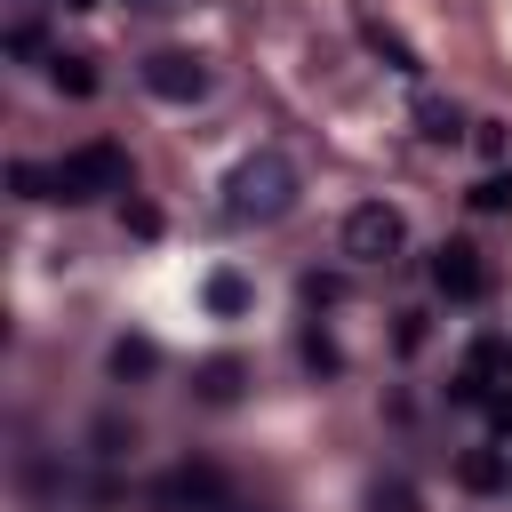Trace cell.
I'll return each instance as SVG.
<instances>
[{
	"mask_svg": "<svg viewBox=\"0 0 512 512\" xmlns=\"http://www.w3.org/2000/svg\"><path fill=\"white\" fill-rule=\"evenodd\" d=\"M296 208V160L280 144H256L248 160H232L224 176V216L232 224H280Z\"/></svg>",
	"mask_w": 512,
	"mask_h": 512,
	"instance_id": "6da1fadb",
	"label": "cell"
},
{
	"mask_svg": "<svg viewBox=\"0 0 512 512\" xmlns=\"http://www.w3.org/2000/svg\"><path fill=\"white\" fill-rule=\"evenodd\" d=\"M136 184V168H128V152L112 144V136H96V144H72L64 160H56V200L64 208H88V200H104V192H128Z\"/></svg>",
	"mask_w": 512,
	"mask_h": 512,
	"instance_id": "7a4b0ae2",
	"label": "cell"
},
{
	"mask_svg": "<svg viewBox=\"0 0 512 512\" xmlns=\"http://www.w3.org/2000/svg\"><path fill=\"white\" fill-rule=\"evenodd\" d=\"M408 248V216L392 208V200H360L352 216H344V256L352 264H392Z\"/></svg>",
	"mask_w": 512,
	"mask_h": 512,
	"instance_id": "3957f363",
	"label": "cell"
},
{
	"mask_svg": "<svg viewBox=\"0 0 512 512\" xmlns=\"http://www.w3.org/2000/svg\"><path fill=\"white\" fill-rule=\"evenodd\" d=\"M504 392H512V336H480V344L464 352V368H456L448 400H464V408H488V400H504Z\"/></svg>",
	"mask_w": 512,
	"mask_h": 512,
	"instance_id": "277c9868",
	"label": "cell"
},
{
	"mask_svg": "<svg viewBox=\"0 0 512 512\" xmlns=\"http://www.w3.org/2000/svg\"><path fill=\"white\" fill-rule=\"evenodd\" d=\"M144 504H152V512H232V488H224V472H208V464H176V472L152 480Z\"/></svg>",
	"mask_w": 512,
	"mask_h": 512,
	"instance_id": "5b68a950",
	"label": "cell"
},
{
	"mask_svg": "<svg viewBox=\"0 0 512 512\" xmlns=\"http://www.w3.org/2000/svg\"><path fill=\"white\" fill-rule=\"evenodd\" d=\"M144 88H152L160 104H200V96H208V56H192V48H152V56H144Z\"/></svg>",
	"mask_w": 512,
	"mask_h": 512,
	"instance_id": "8992f818",
	"label": "cell"
},
{
	"mask_svg": "<svg viewBox=\"0 0 512 512\" xmlns=\"http://www.w3.org/2000/svg\"><path fill=\"white\" fill-rule=\"evenodd\" d=\"M432 288H440L448 304H480V296H488V256H480L472 240H440V248H432Z\"/></svg>",
	"mask_w": 512,
	"mask_h": 512,
	"instance_id": "52a82bcc",
	"label": "cell"
},
{
	"mask_svg": "<svg viewBox=\"0 0 512 512\" xmlns=\"http://www.w3.org/2000/svg\"><path fill=\"white\" fill-rule=\"evenodd\" d=\"M240 384H248V360H240V352H208V360L192 368V392H200L208 408H232Z\"/></svg>",
	"mask_w": 512,
	"mask_h": 512,
	"instance_id": "ba28073f",
	"label": "cell"
},
{
	"mask_svg": "<svg viewBox=\"0 0 512 512\" xmlns=\"http://www.w3.org/2000/svg\"><path fill=\"white\" fill-rule=\"evenodd\" d=\"M456 480H464L472 496H496V488H512V456H504L496 440H480V448L456 456Z\"/></svg>",
	"mask_w": 512,
	"mask_h": 512,
	"instance_id": "9c48e42d",
	"label": "cell"
},
{
	"mask_svg": "<svg viewBox=\"0 0 512 512\" xmlns=\"http://www.w3.org/2000/svg\"><path fill=\"white\" fill-rule=\"evenodd\" d=\"M112 376H120V384H152V376H160V344H152V336H120V344H112Z\"/></svg>",
	"mask_w": 512,
	"mask_h": 512,
	"instance_id": "30bf717a",
	"label": "cell"
},
{
	"mask_svg": "<svg viewBox=\"0 0 512 512\" xmlns=\"http://www.w3.org/2000/svg\"><path fill=\"white\" fill-rule=\"evenodd\" d=\"M48 80H56L64 96H96V56H80V48H56V56H48Z\"/></svg>",
	"mask_w": 512,
	"mask_h": 512,
	"instance_id": "8fae6325",
	"label": "cell"
},
{
	"mask_svg": "<svg viewBox=\"0 0 512 512\" xmlns=\"http://www.w3.org/2000/svg\"><path fill=\"white\" fill-rule=\"evenodd\" d=\"M416 136H424V144H456V136H464V112L440 104V96H424V104H416Z\"/></svg>",
	"mask_w": 512,
	"mask_h": 512,
	"instance_id": "7c38bea8",
	"label": "cell"
},
{
	"mask_svg": "<svg viewBox=\"0 0 512 512\" xmlns=\"http://www.w3.org/2000/svg\"><path fill=\"white\" fill-rule=\"evenodd\" d=\"M248 304H256V288H248L240 272H208V312H216V320H232V312H248Z\"/></svg>",
	"mask_w": 512,
	"mask_h": 512,
	"instance_id": "4fadbf2b",
	"label": "cell"
},
{
	"mask_svg": "<svg viewBox=\"0 0 512 512\" xmlns=\"http://www.w3.org/2000/svg\"><path fill=\"white\" fill-rule=\"evenodd\" d=\"M360 40H368V48H376V56H384V64H392V72H416V48H408V40H400V32H384V24H376V16H368V24H360Z\"/></svg>",
	"mask_w": 512,
	"mask_h": 512,
	"instance_id": "5bb4252c",
	"label": "cell"
},
{
	"mask_svg": "<svg viewBox=\"0 0 512 512\" xmlns=\"http://www.w3.org/2000/svg\"><path fill=\"white\" fill-rule=\"evenodd\" d=\"M8 184H16V200H56V168H40V160H16Z\"/></svg>",
	"mask_w": 512,
	"mask_h": 512,
	"instance_id": "9a60e30c",
	"label": "cell"
},
{
	"mask_svg": "<svg viewBox=\"0 0 512 512\" xmlns=\"http://www.w3.org/2000/svg\"><path fill=\"white\" fill-rule=\"evenodd\" d=\"M368 512H416V480H400V472L376 480V488H368Z\"/></svg>",
	"mask_w": 512,
	"mask_h": 512,
	"instance_id": "2e32d148",
	"label": "cell"
},
{
	"mask_svg": "<svg viewBox=\"0 0 512 512\" xmlns=\"http://www.w3.org/2000/svg\"><path fill=\"white\" fill-rule=\"evenodd\" d=\"M472 208H480V216H504V208H512V176H504V168L480 176V184H472Z\"/></svg>",
	"mask_w": 512,
	"mask_h": 512,
	"instance_id": "e0dca14e",
	"label": "cell"
},
{
	"mask_svg": "<svg viewBox=\"0 0 512 512\" xmlns=\"http://www.w3.org/2000/svg\"><path fill=\"white\" fill-rule=\"evenodd\" d=\"M304 360H312V368H320V376H336V344H328V336H320V328H312V336H304Z\"/></svg>",
	"mask_w": 512,
	"mask_h": 512,
	"instance_id": "ac0fdd59",
	"label": "cell"
},
{
	"mask_svg": "<svg viewBox=\"0 0 512 512\" xmlns=\"http://www.w3.org/2000/svg\"><path fill=\"white\" fill-rule=\"evenodd\" d=\"M416 344H424V312L408 304V312H400V352H416Z\"/></svg>",
	"mask_w": 512,
	"mask_h": 512,
	"instance_id": "d6986e66",
	"label": "cell"
},
{
	"mask_svg": "<svg viewBox=\"0 0 512 512\" xmlns=\"http://www.w3.org/2000/svg\"><path fill=\"white\" fill-rule=\"evenodd\" d=\"M128 8H144V16H168V8H184V0H128Z\"/></svg>",
	"mask_w": 512,
	"mask_h": 512,
	"instance_id": "ffe728a7",
	"label": "cell"
},
{
	"mask_svg": "<svg viewBox=\"0 0 512 512\" xmlns=\"http://www.w3.org/2000/svg\"><path fill=\"white\" fill-rule=\"evenodd\" d=\"M64 8H104V0H64Z\"/></svg>",
	"mask_w": 512,
	"mask_h": 512,
	"instance_id": "44dd1931",
	"label": "cell"
}]
</instances>
